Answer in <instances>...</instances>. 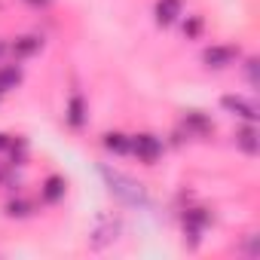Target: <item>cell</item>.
<instances>
[{
  "label": "cell",
  "instance_id": "obj_9",
  "mask_svg": "<svg viewBox=\"0 0 260 260\" xmlns=\"http://www.w3.org/2000/svg\"><path fill=\"white\" fill-rule=\"evenodd\" d=\"M104 147L113 150V153H128L132 150V141H128L125 135H119V132H107L104 135Z\"/></svg>",
  "mask_w": 260,
  "mask_h": 260
},
{
  "label": "cell",
  "instance_id": "obj_11",
  "mask_svg": "<svg viewBox=\"0 0 260 260\" xmlns=\"http://www.w3.org/2000/svg\"><path fill=\"white\" fill-rule=\"evenodd\" d=\"M19 80H22V71H19L16 64H10V68H0V92L16 89V86H19Z\"/></svg>",
  "mask_w": 260,
  "mask_h": 260
},
{
  "label": "cell",
  "instance_id": "obj_17",
  "mask_svg": "<svg viewBox=\"0 0 260 260\" xmlns=\"http://www.w3.org/2000/svg\"><path fill=\"white\" fill-rule=\"evenodd\" d=\"M248 80H251V86H257V58L248 61Z\"/></svg>",
  "mask_w": 260,
  "mask_h": 260
},
{
  "label": "cell",
  "instance_id": "obj_7",
  "mask_svg": "<svg viewBox=\"0 0 260 260\" xmlns=\"http://www.w3.org/2000/svg\"><path fill=\"white\" fill-rule=\"evenodd\" d=\"M205 223H208V214H205L202 208H193V211L184 214V230H187L193 239H199V233L205 230Z\"/></svg>",
  "mask_w": 260,
  "mask_h": 260
},
{
  "label": "cell",
  "instance_id": "obj_4",
  "mask_svg": "<svg viewBox=\"0 0 260 260\" xmlns=\"http://www.w3.org/2000/svg\"><path fill=\"white\" fill-rule=\"evenodd\" d=\"M119 236V220H113V217H101L98 220V226L92 230V248H104V245H110L113 239Z\"/></svg>",
  "mask_w": 260,
  "mask_h": 260
},
{
  "label": "cell",
  "instance_id": "obj_20",
  "mask_svg": "<svg viewBox=\"0 0 260 260\" xmlns=\"http://www.w3.org/2000/svg\"><path fill=\"white\" fill-rule=\"evenodd\" d=\"M4 49H7V46H4V43H0V55H4Z\"/></svg>",
  "mask_w": 260,
  "mask_h": 260
},
{
  "label": "cell",
  "instance_id": "obj_1",
  "mask_svg": "<svg viewBox=\"0 0 260 260\" xmlns=\"http://www.w3.org/2000/svg\"><path fill=\"white\" fill-rule=\"evenodd\" d=\"M101 178L107 181L110 193H113L119 202H125V205H147V193H144V187H141L138 181H132L128 175L113 172V169H101Z\"/></svg>",
  "mask_w": 260,
  "mask_h": 260
},
{
  "label": "cell",
  "instance_id": "obj_14",
  "mask_svg": "<svg viewBox=\"0 0 260 260\" xmlns=\"http://www.w3.org/2000/svg\"><path fill=\"white\" fill-rule=\"evenodd\" d=\"M37 49H40V37H22V40L13 43V52L16 55H34Z\"/></svg>",
  "mask_w": 260,
  "mask_h": 260
},
{
  "label": "cell",
  "instance_id": "obj_15",
  "mask_svg": "<svg viewBox=\"0 0 260 260\" xmlns=\"http://www.w3.org/2000/svg\"><path fill=\"white\" fill-rule=\"evenodd\" d=\"M7 214H10V217H28V214H31V205L22 202V199H19V202H10V205H7Z\"/></svg>",
  "mask_w": 260,
  "mask_h": 260
},
{
  "label": "cell",
  "instance_id": "obj_5",
  "mask_svg": "<svg viewBox=\"0 0 260 260\" xmlns=\"http://www.w3.org/2000/svg\"><path fill=\"white\" fill-rule=\"evenodd\" d=\"M220 104L230 110V113H236V116H242V119H248V122H254L260 113H257V107L251 104V101H245V98H239V95H223L220 98Z\"/></svg>",
  "mask_w": 260,
  "mask_h": 260
},
{
  "label": "cell",
  "instance_id": "obj_10",
  "mask_svg": "<svg viewBox=\"0 0 260 260\" xmlns=\"http://www.w3.org/2000/svg\"><path fill=\"white\" fill-rule=\"evenodd\" d=\"M184 125L193 128V132H199V135H208V132H211V122H208L199 110H190V113L184 116Z\"/></svg>",
  "mask_w": 260,
  "mask_h": 260
},
{
  "label": "cell",
  "instance_id": "obj_16",
  "mask_svg": "<svg viewBox=\"0 0 260 260\" xmlns=\"http://www.w3.org/2000/svg\"><path fill=\"white\" fill-rule=\"evenodd\" d=\"M199 28H202V22H199V19H193L190 25H184V34H187V37H196V34H199Z\"/></svg>",
  "mask_w": 260,
  "mask_h": 260
},
{
  "label": "cell",
  "instance_id": "obj_13",
  "mask_svg": "<svg viewBox=\"0 0 260 260\" xmlns=\"http://www.w3.org/2000/svg\"><path fill=\"white\" fill-rule=\"evenodd\" d=\"M61 196H64V181L52 175V178L46 181V187H43V199H46V202H58Z\"/></svg>",
  "mask_w": 260,
  "mask_h": 260
},
{
  "label": "cell",
  "instance_id": "obj_12",
  "mask_svg": "<svg viewBox=\"0 0 260 260\" xmlns=\"http://www.w3.org/2000/svg\"><path fill=\"white\" fill-rule=\"evenodd\" d=\"M83 119H86L83 98H80V95H74V98H71V107H68V122H71L74 128H80V125H83Z\"/></svg>",
  "mask_w": 260,
  "mask_h": 260
},
{
  "label": "cell",
  "instance_id": "obj_2",
  "mask_svg": "<svg viewBox=\"0 0 260 260\" xmlns=\"http://www.w3.org/2000/svg\"><path fill=\"white\" fill-rule=\"evenodd\" d=\"M132 150L138 153L141 162L153 166V162L159 159V153H162V144H159L156 135H135V138H132Z\"/></svg>",
  "mask_w": 260,
  "mask_h": 260
},
{
  "label": "cell",
  "instance_id": "obj_8",
  "mask_svg": "<svg viewBox=\"0 0 260 260\" xmlns=\"http://www.w3.org/2000/svg\"><path fill=\"white\" fill-rule=\"evenodd\" d=\"M236 144L245 150V153H257V128L254 125H245V128H239V135H236Z\"/></svg>",
  "mask_w": 260,
  "mask_h": 260
},
{
  "label": "cell",
  "instance_id": "obj_6",
  "mask_svg": "<svg viewBox=\"0 0 260 260\" xmlns=\"http://www.w3.org/2000/svg\"><path fill=\"white\" fill-rule=\"evenodd\" d=\"M181 16V0H159L156 4V22L159 25H172Z\"/></svg>",
  "mask_w": 260,
  "mask_h": 260
},
{
  "label": "cell",
  "instance_id": "obj_3",
  "mask_svg": "<svg viewBox=\"0 0 260 260\" xmlns=\"http://www.w3.org/2000/svg\"><path fill=\"white\" fill-rule=\"evenodd\" d=\"M239 58V49L236 46H208L205 52H202V61L208 64V68H230L233 61Z\"/></svg>",
  "mask_w": 260,
  "mask_h": 260
},
{
  "label": "cell",
  "instance_id": "obj_19",
  "mask_svg": "<svg viewBox=\"0 0 260 260\" xmlns=\"http://www.w3.org/2000/svg\"><path fill=\"white\" fill-rule=\"evenodd\" d=\"M28 4H34V7H43V4H49V0H28Z\"/></svg>",
  "mask_w": 260,
  "mask_h": 260
},
{
  "label": "cell",
  "instance_id": "obj_18",
  "mask_svg": "<svg viewBox=\"0 0 260 260\" xmlns=\"http://www.w3.org/2000/svg\"><path fill=\"white\" fill-rule=\"evenodd\" d=\"M4 147H10V138H7V135H0V150H4Z\"/></svg>",
  "mask_w": 260,
  "mask_h": 260
}]
</instances>
